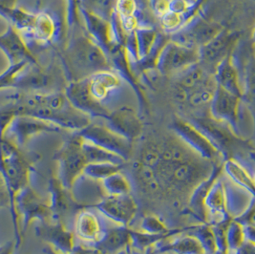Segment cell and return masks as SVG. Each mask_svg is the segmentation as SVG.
<instances>
[{
	"instance_id": "45",
	"label": "cell",
	"mask_w": 255,
	"mask_h": 254,
	"mask_svg": "<svg viewBox=\"0 0 255 254\" xmlns=\"http://www.w3.org/2000/svg\"><path fill=\"white\" fill-rule=\"evenodd\" d=\"M184 1H186L188 4H190V5H192V6H194V4H195V2H196V0H184Z\"/></svg>"
},
{
	"instance_id": "34",
	"label": "cell",
	"mask_w": 255,
	"mask_h": 254,
	"mask_svg": "<svg viewBox=\"0 0 255 254\" xmlns=\"http://www.w3.org/2000/svg\"><path fill=\"white\" fill-rule=\"evenodd\" d=\"M160 158H161V145L150 142V143H146L141 149L139 161L155 168L160 161Z\"/></svg>"
},
{
	"instance_id": "23",
	"label": "cell",
	"mask_w": 255,
	"mask_h": 254,
	"mask_svg": "<svg viewBox=\"0 0 255 254\" xmlns=\"http://www.w3.org/2000/svg\"><path fill=\"white\" fill-rule=\"evenodd\" d=\"M82 152L85 158V161L88 163H112L123 165L126 160L122 157L113 154L109 151L103 149L93 143L82 139Z\"/></svg>"
},
{
	"instance_id": "20",
	"label": "cell",
	"mask_w": 255,
	"mask_h": 254,
	"mask_svg": "<svg viewBox=\"0 0 255 254\" xmlns=\"http://www.w3.org/2000/svg\"><path fill=\"white\" fill-rule=\"evenodd\" d=\"M120 85V80L117 75L109 70L95 73L89 77V87L95 99L103 103L109 93L116 89Z\"/></svg>"
},
{
	"instance_id": "8",
	"label": "cell",
	"mask_w": 255,
	"mask_h": 254,
	"mask_svg": "<svg viewBox=\"0 0 255 254\" xmlns=\"http://www.w3.org/2000/svg\"><path fill=\"white\" fill-rule=\"evenodd\" d=\"M0 50L9 60V65L37 64V60L28 46L24 35L11 24L0 34Z\"/></svg>"
},
{
	"instance_id": "1",
	"label": "cell",
	"mask_w": 255,
	"mask_h": 254,
	"mask_svg": "<svg viewBox=\"0 0 255 254\" xmlns=\"http://www.w3.org/2000/svg\"><path fill=\"white\" fill-rule=\"evenodd\" d=\"M209 161L201 156L193 157L177 164L159 162L155 167L161 187L186 192L194 190L210 178L212 170Z\"/></svg>"
},
{
	"instance_id": "17",
	"label": "cell",
	"mask_w": 255,
	"mask_h": 254,
	"mask_svg": "<svg viewBox=\"0 0 255 254\" xmlns=\"http://www.w3.org/2000/svg\"><path fill=\"white\" fill-rule=\"evenodd\" d=\"M98 208L106 216L122 225L128 224L137 211L135 200L129 194L110 196Z\"/></svg>"
},
{
	"instance_id": "35",
	"label": "cell",
	"mask_w": 255,
	"mask_h": 254,
	"mask_svg": "<svg viewBox=\"0 0 255 254\" xmlns=\"http://www.w3.org/2000/svg\"><path fill=\"white\" fill-rule=\"evenodd\" d=\"M197 240L201 243L205 253L213 254L218 250L214 231L208 227L201 228L197 231Z\"/></svg>"
},
{
	"instance_id": "24",
	"label": "cell",
	"mask_w": 255,
	"mask_h": 254,
	"mask_svg": "<svg viewBox=\"0 0 255 254\" xmlns=\"http://www.w3.org/2000/svg\"><path fill=\"white\" fill-rule=\"evenodd\" d=\"M133 170L138 183L147 193H156L162 188L154 167L138 160L133 165Z\"/></svg>"
},
{
	"instance_id": "39",
	"label": "cell",
	"mask_w": 255,
	"mask_h": 254,
	"mask_svg": "<svg viewBox=\"0 0 255 254\" xmlns=\"http://www.w3.org/2000/svg\"><path fill=\"white\" fill-rule=\"evenodd\" d=\"M67 11H66V21L69 28H73L79 23L80 20V8L81 0H66Z\"/></svg>"
},
{
	"instance_id": "26",
	"label": "cell",
	"mask_w": 255,
	"mask_h": 254,
	"mask_svg": "<svg viewBox=\"0 0 255 254\" xmlns=\"http://www.w3.org/2000/svg\"><path fill=\"white\" fill-rule=\"evenodd\" d=\"M134 33L136 37L139 61H140L148 58L159 36L157 32L149 27L139 26L136 30H134Z\"/></svg>"
},
{
	"instance_id": "40",
	"label": "cell",
	"mask_w": 255,
	"mask_h": 254,
	"mask_svg": "<svg viewBox=\"0 0 255 254\" xmlns=\"http://www.w3.org/2000/svg\"><path fill=\"white\" fill-rule=\"evenodd\" d=\"M143 230L150 233H157L165 232V227L160 220L154 216H147L142 222Z\"/></svg>"
},
{
	"instance_id": "37",
	"label": "cell",
	"mask_w": 255,
	"mask_h": 254,
	"mask_svg": "<svg viewBox=\"0 0 255 254\" xmlns=\"http://www.w3.org/2000/svg\"><path fill=\"white\" fill-rule=\"evenodd\" d=\"M138 4L136 0H116L115 12L121 20L136 17Z\"/></svg>"
},
{
	"instance_id": "30",
	"label": "cell",
	"mask_w": 255,
	"mask_h": 254,
	"mask_svg": "<svg viewBox=\"0 0 255 254\" xmlns=\"http://www.w3.org/2000/svg\"><path fill=\"white\" fill-rule=\"evenodd\" d=\"M226 169H227V172L230 174V176L238 185L245 186L249 191H251L252 194L254 193V187H255L254 179L238 162L233 160H229L226 162Z\"/></svg>"
},
{
	"instance_id": "21",
	"label": "cell",
	"mask_w": 255,
	"mask_h": 254,
	"mask_svg": "<svg viewBox=\"0 0 255 254\" xmlns=\"http://www.w3.org/2000/svg\"><path fill=\"white\" fill-rule=\"evenodd\" d=\"M68 189H66L58 178H52L50 180V193L51 199L49 205L52 210L53 219L59 221L71 208V200L68 197Z\"/></svg>"
},
{
	"instance_id": "12",
	"label": "cell",
	"mask_w": 255,
	"mask_h": 254,
	"mask_svg": "<svg viewBox=\"0 0 255 254\" xmlns=\"http://www.w3.org/2000/svg\"><path fill=\"white\" fill-rule=\"evenodd\" d=\"M233 40L234 37L232 34L222 30L207 44L199 48V62L209 72H210L209 68H212L211 70L214 73V70L221 61L231 55L230 52L232 50Z\"/></svg>"
},
{
	"instance_id": "14",
	"label": "cell",
	"mask_w": 255,
	"mask_h": 254,
	"mask_svg": "<svg viewBox=\"0 0 255 254\" xmlns=\"http://www.w3.org/2000/svg\"><path fill=\"white\" fill-rule=\"evenodd\" d=\"M80 14L83 17L89 38L98 46L101 47L107 55L112 52L116 44L113 41L109 20L80 8Z\"/></svg>"
},
{
	"instance_id": "18",
	"label": "cell",
	"mask_w": 255,
	"mask_h": 254,
	"mask_svg": "<svg viewBox=\"0 0 255 254\" xmlns=\"http://www.w3.org/2000/svg\"><path fill=\"white\" fill-rule=\"evenodd\" d=\"M51 82L50 75L37 64H30L18 74L13 89L19 92H39L48 88Z\"/></svg>"
},
{
	"instance_id": "27",
	"label": "cell",
	"mask_w": 255,
	"mask_h": 254,
	"mask_svg": "<svg viewBox=\"0 0 255 254\" xmlns=\"http://www.w3.org/2000/svg\"><path fill=\"white\" fill-rule=\"evenodd\" d=\"M131 238V232L124 229H113L107 231L97 245L101 252H113L126 246Z\"/></svg>"
},
{
	"instance_id": "11",
	"label": "cell",
	"mask_w": 255,
	"mask_h": 254,
	"mask_svg": "<svg viewBox=\"0 0 255 254\" xmlns=\"http://www.w3.org/2000/svg\"><path fill=\"white\" fill-rule=\"evenodd\" d=\"M240 100L241 98L216 86L213 98L209 104L211 118L216 121L226 122L236 129L239 119Z\"/></svg>"
},
{
	"instance_id": "42",
	"label": "cell",
	"mask_w": 255,
	"mask_h": 254,
	"mask_svg": "<svg viewBox=\"0 0 255 254\" xmlns=\"http://www.w3.org/2000/svg\"><path fill=\"white\" fill-rule=\"evenodd\" d=\"M237 254H255L254 243H243V245L237 249Z\"/></svg>"
},
{
	"instance_id": "2",
	"label": "cell",
	"mask_w": 255,
	"mask_h": 254,
	"mask_svg": "<svg viewBox=\"0 0 255 254\" xmlns=\"http://www.w3.org/2000/svg\"><path fill=\"white\" fill-rule=\"evenodd\" d=\"M81 145L82 138L79 134H76L62 145L55 156L59 168L58 179L68 190L72 188L87 164Z\"/></svg>"
},
{
	"instance_id": "4",
	"label": "cell",
	"mask_w": 255,
	"mask_h": 254,
	"mask_svg": "<svg viewBox=\"0 0 255 254\" xmlns=\"http://www.w3.org/2000/svg\"><path fill=\"white\" fill-rule=\"evenodd\" d=\"M81 138L95 145L122 157L126 161L131 157L132 144L107 127L89 125L78 133Z\"/></svg>"
},
{
	"instance_id": "13",
	"label": "cell",
	"mask_w": 255,
	"mask_h": 254,
	"mask_svg": "<svg viewBox=\"0 0 255 254\" xmlns=\"http://www.w3.org/2000/svg\"><path fill=\"white\" fill-rule=\"evenodd\" d=\"M223 122L216 121L212 118H198L191 123L211 141V143L220 153H227L234 146L236 137L234 133L223 126Z\"/></svg>"
},
{
	"instance_id": "28",
	"label": "cell",
	"mask_w": 255,
	"mask_h": 254,
	"mask_svg": "<svg viewBox=\"0 0 255 254\" xmlns=\"http://www.w3.org/2000/svg\"><path fill=\"white\" fill-rule=\"evenodd\" d=\"M116 0H81V7L100 17L109 20L115 10Z\"/></svg>"
},
{
	"instance_id": "44",
	"label": "cell",
	"mask_w": 255,
	"mask_h": 254,
	"mask_svg": "<svg viewBox=\"0 0 255 254\" xmlns=\"http://www.w3.org/2000/svg\"><path fill=\"white\" fill-rule=\"evenodd\" d=\"M46 254H84V253H82V252H79V251H77V252H71V253H68V254H58L57 252H55L54 250H52L51 248H47L46 250L44 251Z\"/></svg>"
},
{
	"instance_id": "25",
	"label": "cell",
	"mask_w": 255,
	"mask_h": 254,
	"mask_svg": "<svg viewBox=\"0 0 255 254\" xmlns=\"http://www.w3.org/2000/svg\"><path fill=\"white\" fill-rule=\"evenodd\" d=\"M77 232L79 236L90 241H99L101 226L96 216L87 211H82L77 221Z\"/></svg>"
},
{
	"instance_id": "5",
	"label": "cell",
	"mask_w": 255,
	"mask_h": 254,
	"mask_svg": "<svg viewBox=\"0 0 255 254\" xmlns=\"http://www.w3.org/2000/svg\"><path fill=\"white\" fill-rule=\"evenodd\" d=\"M69 104L85 115L106 119L109 111L103 103L95 99L89 87V77L79 81H72L64 91Z\"/></svg>"
},
{
	"instance_id": "6",
	"label": "cell",
	"mask_w": 255,
	"mask_h": 254,
	"mask_svg": "<svg viewBox=\"0 0 255 254\" xmlns=\"http://www.w3.org/2000/svg\"><path fill=\"white\" fill-rule=\"evenodd\" d=\"M171 128L179 139H182L188 147L196 152L203 159L212 162L220 156L219 150L191 123L182 119H175Z\"/></svg>"
},
{
	"instance_id": "43",
	"label": "cell",
	"mask_w": 255,
	"mask_h": 254,
	"mask_svg": "<svg viewBox=\"0 0 255 254\" xmlns=\"http://www.w3.org/2000/svg\"><path fill=\"white\" fill-rule=\"evenodd\" d=\"M15 250V243L12 240L0 247V254H13Z\"/></svg>"
},
{
	"instance_id": "31",
	"label": "cell",
	"mask_w": 255,
	"mask_h": 254,
	"mask_svg": "<svg viewBox=\"0 0 255 254\" xmlns=\"http://www.w3.org/2000/svg\"><path fill=\"white\" fill-rule=\"evenodd\" d=\"M104 183L105 189L111 196L129 194L131 190L128 180L119 172L104 179Z\"/></svg>"
},
{
	"instance_id": "38",
	"label": "cell",
	"mask_w": 255,
	"mask_h": 254,
	"mask_svg": "<svg viewBox=\"0 0 255 254\" xmlns=\"http://www.w3.org/2000/svg\"><path fill=\"white\" fill-rule=\"evenodd\" d=\"M15 116L16 113L12 104L8 103L0 107V138L6 137L7 130Z\"/></svg>"
},
{
	"instance_id": "15",
	"label": "cell",
	"mask_w": 255,
	"mask_h": 254,
	"mask_svg": "<svg viewBox=\"0 0 255 254\" xmlns=\"http://www.w3.org/2000/svg\"><path fill=\"white\" fill-rule=\"evenodd\" d=\"M74 45V53L80 64L93 71L94 74L109 70L110 63L107 55L90 38H81Z\"/></svg>"
},
{
	"instance_id": "41",
	"label": "cell",
	"mask_w": 255,
	"mask_h": 254,
	"mask_svg": "<svg viewBox=\"0 0 255 254\" xmlns=\"http://www.w3.org/2000/svg\"><path fill=\"white\" fill-rule=\"evenodd\" d=\"M11 197L7 185L0 174V208H10Z\"/></svg>"
},
{
	"instance_id": "33",
	"label": "cell",
	"mask_w": 255,
	"mask_h": 254,
	"mask_svg": "<svg viewBox=\"0 0 255 254\" xmlns=\"http://www.w3.org/2000/svg\"><path fill=\"white\" fill-rule=\"evenodd\" d=\"M28 65L30 64L19 63L14 65H9L7 69L0 74V90L13 89L18 74Z\"/></svg>"
},
{
	"instance_id": "10",
	"label": "cell",
	"mask_w": 255,
	"mask_h": 254,
	"mask_svg": "<svg viewBox=\"0 0 255 254\" xmlns=\"http://www.w3.org/2000/svg\"><path fill=\"white\" fill-rule=\"evenodd\" d=\"M105 120L107 121L106 127L130 142L141 135V121L134 109L129 106H123L110 112Z\"/></svg>"
},
{
	"instance_id": "36",
	"label": "cell",
	"mask_w": 255,
	"mask_h": 254,
	"mask_svg": "<svg viewBox=\"0 0 255 254\" xmlns=\"http://www.w3.org/2000/svg\"><path fill=\"white\" fill-rule=\"evenodd\" d=\"M245 234L239 223H232L227 227L226 231V241L227 246L232 249H238L243 245Z\"/></svg>"
},
{
	"instance_id": "7",
	"label": "cell",
	"mask_w": 255,
	"mask_h": 254,
	"mask_svg": "<svg viewBox=\"0 0 255 254\" xmlns=\"http://www.w3.org/2000/svg\"><path fill=\"white\" fill-rule=\"evenodd\" d=\"M60 130L62 129L40 119L31 116L17 115L12 120L7 133L10 136L8 138L21 147L35 135L45 132H59Z\"/></svg>"
},
{
	"instance_id": "29",
	"label": "cell",
	"mask_w": 255,
	"mask_h": 254,
	"mask_svg": "<svg viewBox=\"0 0 255 254\" xmlns=\"http://www.w3.org/2000/svg\"><path fill=\"white\" fill-rule=\"evenodd\" d=\"M171 251L178 254H204L205 251L197 238L186 237L162 248V252Z\"/></svg>"
},
{
	"instance_id": "16",
	"label": "cell",
	"mask_w": 255,
	"mask_h": 254,
	"mask_svg": "<svg viewBox=\"0 0 255 254\" xmlns=\"http://www.w3.org/2000/svg\"><path fill=\"white\" fill-rule=\"evenodd\" d=\"M36 235L55 248V252L59 254H68L74 251L73 233L66 231L59 221L56 223L41 222V225L35 228Z\"/></svg>"
},
{
	"instance_id": "3",
	"label": "cell",
	"mask_w": 255,
	"mask_h": 254,
	"mask_svg": "<svg viewBox=\"0 0 255 254\" xmlns=\"http://www.w3.org/2000/svg\"><path fill=\"white\" fill-rule=\"evenodd\" d=\"M200 60L199 49L176 43L174 41L165 42L160 50L155 66L162 74L168 75L180 73Z\"/></svg>"
},
{
	"instance_id": "9",
	"label": "cell",
	"mask_w": 255,
	"mask_h": 254,
	"mask_svg": "<svg viewBox=\"0 0 255 254\" xmlns=\"http://www.w3.org/2000/svg\"><path fill=\"white\" fill-rule=\"evenodd\" d=\"M221 31L222 30L218 25L200 19L174 32L171 41L199 49L200 47L207 44Z\"/></svg>"
},
{
	"instance_id": "22",
	"label": "cell",
	"mask_w": 255,
	"mask_h": 254,
	"mask_svg": "<svg viewBox=\"0 0 255 254\" xmlns=\"http://www.w3.org/2000/svg\"><path fill=\"white\" fill-rule=\"evenodd\" d=\"M57 32L55 19L48 12L35 13V22L28 36L38 42L47 43L51 41Z\"/></svg>"
},
{
	"instance_id": "19",
	"label": "cell",
	"mask_w": 255,
	"mask_h": 254,
	"mask_svg": "<svg viewBox=\"0 0 255 254\" xmlns=\"http://www.w3.org/2000/svg\"><path fill=\"white\" fill-rule=\"evenodd\" d=\"M213 76L217 86L232 95L242 98L243 91L240 84L239 74L233 64L231 55L224 58L216 66Z\"/></svg>"
},
{
	"instance_id": "32",
	"label": "cell",
	"mask_w": 255,
	"mask_h": 254,
	"mask_svg": "<svg viewBox=\"0 0 255 254\" xmlns=\"http://www.w3.org/2000/svg\"><path fill=\"white\" fill-rule=\"evenodd\" d=\"M123 165L112 163H88L86 164L83 173L95 179H105L113 174L118 173Z\"/></svg>"
}]
</instances>
